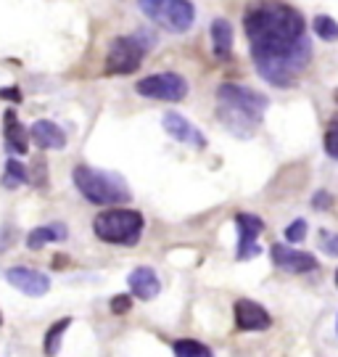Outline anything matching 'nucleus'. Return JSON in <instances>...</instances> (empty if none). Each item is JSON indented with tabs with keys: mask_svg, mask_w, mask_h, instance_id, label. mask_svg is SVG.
Returning a JSON list of instances; mask_svg holds the SVG:
<instances>
[{
	"mask_svg": "<svg viewBox=\"0 0 338 357\" xmlns=\"http://www.w3.org/2000/svg\"><path fill=\"white\" fill-rule=\"evenodd\" d=\"M257 72L275 88H288L309 64L312 45L304 16L283 0H259L243 16Z\"/></svg>",
	"mask_w": 338,
	"mask_h": 357,
	"instance_id": "nucleus-1",
	"label": "nucleus"
},
{
	"mask_svg": "<svg viewBox=\"0 0 338 357\" xmlns=\"http://www.w3.org/2000/svg\"><path fill=\"white\" fill-rule=\"evenodd\" d=\"M267 104V95H261L259 90L233 82H225L217 90V117L235 138H251L259 130Z\"/></svg>",
	"mask_w": 338,
	"mask_h": 357,
	"instance_id": "nucleus-2",
	"label": "nucleus"
},
{
	"mask_svg": "<svg viewBox=\"0 0 338 357\" xmlns=\"http://www.w3.org/2000/svg\"><path fill=\"white\" fill-rule=\"evenodd\" d=\"M72 177H74L79 193L98 207H117V204H127L132 198L127 180L119 177L117 172H104L90 164H79L74 167Z\"/></svg>",
	"mask_w": 338,
	"mask_h": 357,
	"instance_id": "nucleus-3",
	"label": "nucleus"
},
{
	"mask_svg": "<svg viewBox=\"0 0 338 357\" xmlns=\"http://www.w3.org/2000/svg\"><path fill=\"white\" fill-rule=\"evenodd\" d=\"M143 214L135 209H106L92 220V230L104 244L135 246L143 236Z\"/></svg>",
	"mask_w": 338,
	"mask_h": 357,
	"instance_id": "nucleus-4",
	"label": "nucleus"
},
{
	"mask_svg": "<svg viewBox=\"0 0 338 357\" xmlns=\"http://www.w3.org/2000/svg\"><path fill=\"white\" fill-rule=\"evenodd\" d=\"M154 35H145V32H138V35H119V38L111 40L108 45V56H106V74H132L138 72L140 64H143L145 51L154 48Z\"/></svg>",
	"mask_w": 338,
	"mask_h": 357,
	"instance_id": "nucleus-5",
	"label": "nucleus"
},
{
	"mask_svg": "<svg viewBox=\"0 0 338 357\" xmlns=\"http://www.w3.org/2000/svg\"><path fill=\"white\" fill-rule=\"evenodd\" d=\"M135 90L145 98L175 104V101H182L188 95V82L182 74H175V72H159V74H148L140 82H135Z\"/></svg>",
	"mask_w": 338,
	"mask_h": 357,
	"instance_id": "nucleus-6",
	"label": "nucleus"
},
{
	"mask_svg": "<svg viewBox=\"0 0 338 357\" xmlns=\"http://www.w3.org/2000/svg\"><path fill=\"white\" fill-rule=\"evenodd\" d=\"M235 225H238V260L243 262V260L257 257L261 251L259 244H257V238H259V233L264 230L261 217L248 214V212H241V214H235Z\"/></svg>",
	"mask_w": 338,
	"mask_h": 357,
	"instance_id": "nucleus-7",
	"label": "nucleus"
},
{
	"mask_svg": "<svg viewBox=\"0 0 338 357\" xmlns=\"http://www.w3.org/2000/svg\"><path fill=\"white\" fill-rule=\"evenodd\" d=\"M6 280L11 283L13 289H19L26 296H42L51 289V278L45 273H40L35 267H24V264H16L6 270Z\"/></svg>",
	"mask_w": 338,
	"mask_h": 357,
	"instance_id": "nucleus-8",
	"label": "nucleus"
},
{
	"mask_svg": "<svg viewBox=\"0 0 338 357\" xmlns=\"http://www.w3.org/2000/svg\"><path fill=\"white\" fill-rule=\"evenodd\" d=\"M195 22V8L191 0H169L156 16V24H161L169 32H188Z\"/></svg>",
	"mask_w": 338,
	"mask_h": 357,
	"instance_id": "nucleus-9",
	"label": "nucleus"
},
{
	"mask_svg": "<svg viewBox=\"0 0 338 357\" xmlns=\"http://www.w3.org/2000/svg\"><path fill=\"white\" fill-rule=\"evenodd\" d=\"M161 125H164V130H167L175 141H180V143H185V145H193V148H207L204 132L198 130L191 119H185L182 114H177V111H167V114L161 117Z\"/></svg>",
	"mask_w": 338,
	"mask_h": 357,
	"instance_id": "nucleus-10",
	"label": "nucleus"
},
{
	"mask_svg": "<svg viewBox=\"0 0 338 357\" xmlns=\"http://www.w3.org/2000/svg\"><path fill=\"white\" fill-rule=\"evenodd\" d=\"M235 326L241 331H267L273 326V317L261 304L251 302V299H238L235 302Z\"/></svg>",
	"mask_w": 338,
	"mask_h": 357,
	"instance_id": "nucleus-11",
	"label": "nucleus"
},
{
	"mask_svg": "<svg viewBox=\"0 0 338 357\" xmlns=\"http://www.w3.org/2000/svg\"><path fill=\"white\" fill-rule=\"evenodd\" d=\"M270 254H273L275 267H280V270H286V273H309V270L317 267V260H314L312 254L288 249L283 244H275L273 249H270Z\"/></svg>",
	"mask_w": 338,
	"mask_h": 357,
	"instance_id": "nucleus-12",
	"label": "nucleus"
},
{
	"mask_svg": "<svg viewBox=\"0 0 338 357\" xmlns=\"http://www.w3.org/2000/svg\"><path fill=\"white\" fill-rule=\"evenodd\" d=\"M29 135H32V141H35L42 151H61V148H66L64 130H61L56 122H51V119H38V122L32 125Z\"/></svg>",
	"mask_w": 338,
	"mask_h": 357,
	"instance_id": "nucleus-13",
	"label": "nucleus"
},
{
	"mask_svg": "<svg viewBox=\"0 0 338 357\" xmlns=\"http://www.w3.org/2000/svg\"><path fill=\"white\" fill-rule=\"evenodd\" d=\"M127 283H130L132 294H135L138 299H145V302L156 299L159 291H161V280H159V276L151 267H138V270H132L130 278H127Z\"/></svg>",
	"mask_w": 338,
	"mask_h": 357,
	"instance_id": "nucleus-14",
	"label": "nucleus"
},
{
	"mask_svg": "<svg viewBox=\"0 0 338 357\" xmlns=\"http://www.w3.org/2000/svg\"><path fill=\"white\" fill-rule=\"evenodd\" d=\"M3 138H6V148L11 151V154H26V148H29V132L24 130V125L16 119V111L8 109L6 114H3Z\"/></svg>",
	"mask_w": 338,
	"mask_h": 357,
	"instance_id": "nucleus-15",
	"label": "nucleus"
},
{
	"mask_svg": "<svg viewBox=\"0 0 338 357\" xmlns=\"http://www.w3.org/2000/svg\"><path fill=\"white\" fill-rule=\"evenodd\" d=\"M66 236H69V230H66V225H61V223L40 225L35 230H29L26 246H29V249H42V246H48L53 241H66Z\"/></svg>",
	"mask_w": 338,
	"mask_h": 357,
	"instance_id": "nucleus-16",
	"label": "nucleus"
},
{
	"mask_svg": "<svg viewBox=\"0 0 338 357\" xmlns=\"http://www.w3.org/2000/svg\"><path fill=\"white\" fill-rule=\"evenodd\" d=\"M211 48L217 58H227L233 51V24L227 19H214L211 22Z\"/></svg>",
	"mask_w": 338,
	"mask_h": 357,
	"instance_id": "nucleus-17",
	"label": "nucleus"
},
{
	"mask_svg": "<svg viewBox=\"0 0 338 357\" xmlns=\"http://www.w3.org/2000/svg\"><path fill=\"white\" fill-rule=\"evenodd\" d=\"M69 326H72V317H61V320H56L51 328H48L45 342H42V349H45V355L48 357L58 355V347H61V342H64V333Z\"/></svg>",
	"mask_w": 338,
	"mask_h": 357,
	"instance_id": "nucleus-18",
	"label": "nucleus"
},
{
	"mask_svg": "<svg viewBox=\"0 0 338 357\" xmlns=\"http://www.w3.org/2000/svg\"><path fill=\"white\" fill-rule=\"evenodd\" d=\"M175 357H214V352L207 344L193 342V339H180V342H175Z\"/></svg>",
	"mask_w": 338,
	"mask_h": 357,
	"instance_id": "nucleus-19",
	"label": "nucleus"
},
{
	"mask_svg": "<svg viewBox=\"0 0 338 357\" xmlns=\"http://www.w3.org/2000/svg\"><path fill=\"white\" fill-rule=\"evenodd\" d=\"M29 180V175H26L24 164L19 161V159H8L6 161V175H3V185L6 188H16V185H22Z\"/></svg>",
	"mask_w": 338,
	"mask_h": 357,
	"instance_id": "nucleus-20",
	"label": "nucleus"
},
{
	"mask_svg": "<svg viewBox=\"0 0 338 357\" xmlns=\"http://www.w3.org/2000/svg\"><path fill=\"white\" fill-rule=\"evenodd\" d=\"M314 35L320 40H338V22L330 16H317L314 19Z\"/></svg>",
	"mask_w": 338,
	"mask_h": 357,
	"instance_id": "nucleus-21",
	"label": "nucleus"
},
{
	"mask_svg": "<svg viewBox=\"0 0 338 357\" xmlns=\"http://www.w3.org/2000/svg\"><path fill=\"white\" fill-rule=\"evenodd\" d=\"M323 145H325V154L330 159H338V119H333L328 125L325 138H323Z\"/></svg>",
	"mask_w": 338,
	"mask_h": 357,
	"instance_id": "nucleus-22",
	"label": "nucleus"
},
{
	"mask_svg": "<svg viewBox=\"0 0 338 357\" xmlns=\"http://www.w3.org/2000/svg\"><path fill=\"white\" fill-rule=\"evenodd\" d=\"M307 230H309L307 220H293V223L286 228V241L288 244H301V241L307 238Z\"/></svg>",
	"mask_w": 338,
	"mask_h": 357,
	"instance_id": "nucleus-23",
	"label": "nucleus"
},
{
	"mask_svg": "<svg viewBox=\"0 0 338 357\" xmlns=\"http://www.w3.org/2000/svg\"><path fill=\"white\" fill-rule=\"evenodd\" d=\"M167 3H169V0H138L140 11H143L148 19H154V22H156V16L161 13V8H164Z\"/></svg>",
	"mask_w": 338,
	"mask_h": 357,
	"instance_id": "nucleus-24",
	"label": "nucleus"
},
{
	"mask_svg": "<svg viewBox=\"0 0 338 357\" xmlns=\"http://www.w3.org/2000/svg\"><path fill=\"white\" fill-rule=\"evenodd\" d=\"M132 307V296L130 294H117L114 299H111V312L114 315H127Z\"/></svg>",
	"mask_w": 338,
	"mask_h": 357,
	"instance_id": "nucleus-25",
	"label": "nucleus"
},
{
	"mask_svg": "<svg viewBox=\"0 0 338 357\" xmlns=\"http://www.w3.org/2000/svg\"><path fill=\"white\" fill-rule=\"evenodd\" d=\"M320 244H323V249H325L330 257H338V233H323Z\"/></svg>",
	"mask_w": 338,
	"mask_h": 357,
	"instance_id": "nucleus-26",
	"label": "nucleus"
},
{
	"mask_svg": "<svg viewBox=\"0 0 338 357\" xmlns=\"http://www.w3.org/2000/svg\"><path fill=\"white\" fill-rule=\"evenodd\" d=\"M330 204H333V196H330L328 191H317V193L312 196V207H314V209L323 212V209H328Z\"/></svg>",
	"mask_w": 338,
	"mask_h": 357,
	"instance_id": "nucleus-27",
	"label": "nucleus"
},
{
	"mask_svg": "<svg viewBox=\"0 0 338 357\" xmlns=\"http://www.w3.org/2000/svg\"><path fill=\"white\" fill-rule=\"evenodd\" d=\"M0 98H11V101H19V93H16V90H0Z\"/></svg>",
	"mask_w": 338,
	"mask_h": 357,
	"instance_id": "nucleus-28",
	"label": "nucleus"
},
{
	"mask_svg": "<svg viewBox=\"0 0 338 357\" xmlns=\"http://www.w3.org/2000/svg\"><path fill=\"white\" fill-rule=\"evenodd\" d=\"M336 104H338V90H336Z\"/></svg>",
	"mask_w": 338,
	"mask_h": 357,
	"instance_id": "nucleus-29",
	"label": "nucleus"
},
{
	"mask_svg": "<svg viewBox=\"0 0 338 357\" xmlns=\"http://www.w3.org/2000/svg\"><path fill=\"white\" fill-rule=\"evenodd\" d=\"M336 283H338V273H336Z\"/></svg>",
	"mask_w": 338,
	"mask_h": 357,
	"instance_id": "nucleus-30",
	"label": "nucleus"
},
{
	"mask_svg": "<svg viewBox=\"0 0 338 357\" xmlns=\"http://www.w3.org/2000/svg\"><path fill=\"white\" fill-rule=\"evenodd\" d=\"M0 323H3V315H0Z\"/></svg>",
	"mask_w": 338,
	"mask_h": 357,
	"instance_id": "nucleus-31",
	"label": "nucleus"
}]
</instances>
